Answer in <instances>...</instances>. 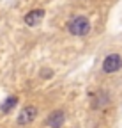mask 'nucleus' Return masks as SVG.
<instances>
[{
  "mask_svg": "<svg viewBox=\"0 0 122 128\" xmlns=\"http://www.w3.org/2000/svg\"><path fill=\"white\" fill-rule=\"evenodd\" d=\"M41 75H42V78H48V76H51L53 73H51V70H42V73H41Z\"/></svg>",
  "mask_w": 122,
  "mask_h": 128,
  "instance_id": "obj_8",
  "label": "nucleus"
},
{
  "mask_svg": "<svg viewBox=\"0 0 122 128\" xmlns=\"http://www.w3.org/2000/svg\"><path fill=\"white\" fill-rule=\"evenodd\" d=\"M64 121H66V114H64L62 110H55V112H51V114L48 116L46 124L50 128H60V126L64 124Z\"/></svg>",
  "mask_w": 122,
  "mask_h": 128,
  "instance_id": "obj_4",
  "label": "nucleus"
},
{
  "mask_svg": "<svg viewBox=\"0 0 122 128\" xmlns=\"http://www.w3.org/2000/svg\"><path fill=\"white\" fill-rule=\"evenodd\" d=\"M120 66H122V57L119 54H110L103 60V70L106 73H115L120 70Z\"/></svg>",
  "mask_w": 122,
  "mask_h": 128,
  "instance_id": "obj_2",
  "label": "nucleus"
},
{
  "mask_svg": "<svg viewBox=\"0 0 122 128\" xmlns=\"http://www.w3.org/2000/svg\"><path fill=\"white\" fill-rule=\"evenodd\" d=\"M67 28H69V32L73 36H85L90 30V22L85 18V16H76V18H73L69 22Z\"/></svg>",
  "mask_w": 122,
  "mask_h": 128,
  "instance_id": "obj_1",
  "label": "nucleus"
},
{
  "mask_svg": "<svg viewBox=\"0 0 122 128\" xmlns=\"http://www.w3.org/2000/svg\"><path fill=\"white\" fill-rule=\"evenodd\" d=\"M106 103H108V94L99 91L92 96V108H103Z\"/></svg>",
  "mask_w": 122,
  "mask_h": 128,
  "instance_id": "obj_6",
  "label": "nucleus"
},
{
  "mask_svg": "<svg viewBox=\"0 0 122 128\" xmlns=\"http://www.w3.org/2000/svg\"><path fill=\"white\" fill-rule=\"evenodd\" d=\"M18 103V98H16V96H9V98L2 103V105H0V110H2V112H9L11 108H14V105H16Z\"/></svg>",
  "mask_w": 122,
  "mask_h": 128,
  "instance_id": "obj_7",
  "label": "nucleus"
},
{
  "mask_svg": "<svg viewBox=\"0 0 122 128\" xmlns=\"http://www.w3.org/2000/svg\"><path fill=\"white\" fill-rule=\"evenodd\" d=\"M42 18H44V11L42 9H34V11H30V12L25 14V23L28 27H36Z\"/></svg>",
  "mask_w": 122,
  "mask_h": 128,
  "instance_id": "obj_5",
  "label": "nucleus"
},
{
  "mask_svg": "<svg viewBox=\"0 0 122 128\" xmlns=\"http://www.w3.org/2000/svg\"><path fill=\"white\" fill-rule=\"evenodd\" d=\"M37 116V108L34 105H27L25 108H21L20 116H18V124H28L32 123Z\"/></svg>",
  "mask_w": 122,
  "mask_h": 128,
  "instance_id": "obj_3",
  "label": "nucleus"
}]
</instances>
